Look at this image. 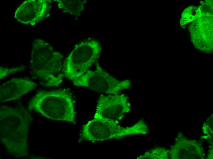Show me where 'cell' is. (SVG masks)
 <instances>
[{
    "instance_id": "obj_1",
    "label": "cell",
    "mask_w": 213,
    "mask_h": 159,
    "mask_svg": "<svg viewBox=\"0 0 213 159\" xmlns=\"http://www.w3.org/2000/svg\"><path fill=\"white\" fill-rule=\"evenodd\" d=\"M31 113L23 107L0 106V139L7 152L15 158L28 156V132Z\"/></svg>"
},
{
    "instance_id": "obj_2",
    "label": "cell",
    "mask_w": 213,
    "mask_h": 159,
    "mask_svg": "<svg viewBox=\"0 0 213 159\" xmlns=\"http://www.w3.org/2000/svg\"><path fill=\"white\" fill-rule=\"evenodd\" d=\"M63 56L47 42L40 39H35L31 49L30 63L32 76L44 87L58 86L64 75Z\"/></svg>"
},
{
    "instance_id": "obj_3",
    "label": "cell",
    "mask_w": 213,
    "mask_h": 159,
    "mask_svg": "<svg viewBox=\"0 0 213 159\" xmlns=\"http://www.w3.org/2000/svg\"><path fill=\"white\" fill-rule=\"evenodd\" d=\"M28 109L52 120L71 123L75 121L73 97L65 89L38 91L29 101Z\"/></svg>"
},
{
    "instance_id": "obj_4",
    "label": "cell",
    "mask_w": 213,
    "mask_h": 159,
    "mask_svg": "<svg viewBox=\"0 0 213 159\" xmlns=\"http://www.w3.org/2000/svg\"><path fill=\"white\" fill-rule=\"evenodd\" d=\"M101 50L95 39L86 40L76 45L63 63V75L72 81L84 75L97 60Z\"/></svg>"
},
{
    "instance_id": "obj_5",
    "label": "cell",
    "mask_w": 213,
    "mask_h": 159,
    "mask_svg": "<svg viewBox=\"0 0 213 159\" xmlns=\"http://www.w3.org/2000/svg\"><path fill=\"white\" fill-rule=\"evenodd\" d=\"M118 121L105 118L94 117L82 127L81 138L90 142H100L119 139L139 133V129L137 124L125 127L118 125Z\"/></svg>"
},
{
    "instance_id": "obj_6",
    "label": "cell",
    "mask_w": 213,
    "mask_h": 159,
    "mask_svg": "<svg viewBox=\"0 0 213 159\" xmlns=\"http://www.w3.org/2000/svg\"><path fill=\"white\" fill-rule=\"evenodd\" d=\"M95 70H89L83 76L72 81L78 87H84L98 92L114 95L120 91L129 89L131 82L128 80H119L105 72L97 60Z\"/></svg>"
},
{
    "instance_id": "obj_7",
    "label": "cell",
    "mask_w": 213,
    "mask_h": 159,
    "mask_svg": "<svg viewBox=\"0 0 213 159\" xmlns=\"http://www.w3.org/2000/svg\"><path fill=\"white\" fill-rule=\"evenodd\" d=\"M130 108L128 97L124 94L102 95L99 98L94 117L118 121Z\"/></svg>"
},
{
    "instance_id": "obj_8",
    "label": "cell",
    "mask_w": 213,
    "mask_h": 159,
    "mask_svg": "<svg viewBox=\"0 0 213 159\" xmlns=\"http://www.w3.org/2000/svg\"><path fill=\"white\" fill-rule=\"evenodd\" d=\"M48 0H28L16 9L14 17L19 22L34 26L48 16L49 3Z\"/></svg>"
},
{
    "instance_id": "obj_9",
    "label": "cell",
    "mask_w": 213,
    "mask_h": 159,
    "mask_svg": "<svg viewBox=\"0 0 213 159\" xmlns=\"http://www.w3.org/2000/svg\"><path fill=\"white\" fill-rule=\"evenodd\" d=\"M37 85V83L27 78H13L0 86V102L18 100Z\"/></svg>"
},
{
    "instance_id": "obj_10",
    "label": "cell",
    "mask_w": 213,
    "mask_h": 159,
    "mask_svg": "<svg viewBox=\"0 0 213 159\" xmlns=\"http://www.w3.org/2000/svg\"><path fill=\"white\" fill-rule=\"evenodd\" d=\"M58 3V7L65 13L73 15L80 16L84 8L86 0H54Z\"/></svg>"
},
{
    "instance_id": "obj_11",
    "label": "cell",
    "mask_w": 213,
    "mask_h": 159,
    "mask_svg": "<svg viewBox=\"0 0 213 159\" xmlns=\"http://www.w3.org/2000/svg\"><path fill=\"white\" fill-rule=\"evenodd\" d=\"M166 155L165 151L162 148H157L148 151L144 154L140 155L137 159H164Z\"/></svg>"
},
{
    "instance_id": "obj_12",
    "label": "cell",
    "mask_w": 213,
    "mask_h": 159,
    "mask_svg": "<svg viewBox=\"0 0 213 159\" xmlns=\"http://www.w3.org/2000/svg\"><path fill=\"white\" fill-rule=\"evenodd\" d=\"M25 67V66H22L10 68L0 67V79H1L9 74L23 70Z\"/></svg>"
},
{
    "instance_id": "obj_13",
    "label": "cell",
    "mask_w": 213,
    "mask_h": 159,
    "mask_svg": "<svg viewBox=\"0 0 213 159\" xmlns=\"http://www.w3.org/2000/svg\"><path fill=\"white\" fill-rule=\"evenodd\" d=\"M180 16L179 15V17H178L179 19V18H180Z\"/></svg>"
},
{
    "instance_id": "obj_14",
    "label": "cell",
    "mask_w": 213,
    "mask_h": 159,
    "mask_svg": "<svg viewBox=\"0 0 213 159\" xmlns=\"http://www.w3.org/2000/svg\"><path fill=\"white\" fill-rule=\"evenodd\" d=\"M182 6H185V5H182Z\"/></svg>"
},
{
    "instance_id": "obj_15",
    "label": "cell",
    "mask_w": 213,
    "mask_h": 159,
    "mask_svg": "<svg viewBox=\"0 0 213 159\" xmlns=\"http://www.w3.org/2000/svg\"><path fill=\"white\" fill-rule=\"evenodd\" d=\"M187 32H188V33H189V32H188V31H187Z\"/></svg>"
}]
</instances>
